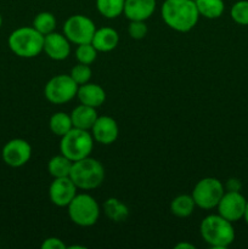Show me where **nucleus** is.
Returning a JSON list of instances; mask_svg holds the SVG:
<instances>
[{
    "mask_svg": "<svg viewBox=\"0 0 248 249\" xmlns=\"http://www.w3.org/2000/svg\"><path fill=\"white\" fill-rule=\"evenodd\" d=\"M160 15L169 28L181 33L194 29L199 18L195 0H164Z\"/></svg>",
    "mask_w": 248,
    "mask_h": 249,
    "instance_id": "nucleus-1",
    "label": "nucleus"
},
{
    "mask_svg": "<svg viewBox=\"0 0 248 249\" xmlns=\"http://www.w3.org/2000/svg\"><path fill=\"white\" fill-rule=\"evenodd\" d=\"M199 232L204 242L216 249L228 248L236 237L232 223L219 214L206 216L199 225Z\"/></svg>",
    "mask_w": 248,
    "mask_h": 249,
    "instance_id": "nucleus-2",
    "label": "nucleus"
},
{
    "mask_svg": "<svg viewBox=\"0 0 248 249\" xmlns=\"http://www.w3.org/2000/svg\"><path fill=\"white\" fill-rule=\"evenodd\" d=\"M7 44L12 53L22 58H33L43 51L44 36L33 26L19 27L10 34Z\"/></svg>",
    "mask_w": 248,
    "mask_h": 249,
    "instance_id": "nucleus-3",
    "label": "nucleus"
},
{
    "mask_svg": "<svg viewBox=\"0 0 248 249\" xmlns=\"http://www.w3.org/2000/svg\"><path fill=\"white\" fill-rule=\"evenodd\" d=\"M70 178L77 189L94 190L104 182L105 168L100 160L89 156L73 162Z\"/></svg>",
    "mask_w": 248,
    "mask_h": 249,
    "instance_id": "nucleus-4",
    "label": "nucleus"
},
{
    "mask_svg": "<svg viewBox=\"0 0 248 249\" xmlns=\"http://www.w3.org/2000/svg\"><path fill=\"white\" fill-rule=\"evenodd\" d=\"M94 138L90 130L72 128L67 134L61 136L60 152L72 162L89 157L94 148Z\"/></svg>",
    "mask_w": 248,
    "mask_h": 249,
    "instance_id": "nucleus-5",
    "label": "nucleus"
},
{
    "mask_svg": "<svg viewBox=\"0 0 248 249\" xmlns=\"http://www.w3.org/2000/svg\"><path fill=\"white\" fill-rule=\"evenodd\" d=\"M68 216L75 225L88 228L97 223L100 206L96 199L88 194H77L67 206Z\"/></svg>",
    "mask_w": 248,
    "mask_h": 249,
    "instance_id": "nucleus-6",
    "label": "nucleus"
},
{
    "mask_svg": "<svg viewBox=\"0 0 248 249\" xmlns=\"http://www.w3.org/2000/svg\"><path fill=\"white\" fill-rule=\"evenodd\" d=\"M225 194L224 184L216 178H203L195 185L192 190V198L196 207L202 209L216 208L219 201Z\"/></svg>",
    "mask_w": 248,
    "mask_h": 249,
    "instance_id": "nucleus-7",
    "label": "nucleus"
},
{
    "mask_svg": "<svg viewBox=\"0 0 248 249\" xmlns=\"http://www.w3.org/2000/svg\"><path fill=\"white\" fill-rule=\"evenodd\" d=\"M79 85L70 74H58L51 78L44 88L46 100L53 105H63L77 96Z\"/></svg>",
    "mask_w": 248,
    "mask_h": 249,
    "instance_id": "nucleus-8",
    "label": "nucleus"
},
{
    "mask_svg": "<svg viewBox=\"0 0 248 249\" xmlns=\"http://www.w3.org/2000/svg\"><path fill=\"white\" fill-rule=\"evenodd\" d=\"M63 34L71 43L75 45L91 43L92 36L96 31L94 21L84 15H72L63 23Z\"/></svg>",
    "mask_w": 248,
    "mask_h": 249,
    "instance_id": "nucleus-9",
    "label": "nucleus"
},
{
    "mask_svg": "<svg viewBox=\"0 0 248 249\" xmlns=\"http://www.w3.org/2000/svg\"><path fill=\"white\" fill-rule=\"evenodd\" d=\"M247 199L241 194V191H225L216 206V209L219 215L233 224L243 219Z\"/></svg>",
    "mask_w": 248,
    "mask_h": 249,
    "instance_id": "nucleus-10",
    "label": "nucleus"
},
{
    "mask_svg": "<svg viewBox=\"0 0 248 249\" xmlns=\"http://www.w3.org/2000/svg\"><path fill=\"white\" fill-rule=\"evenodd\" d=\"M2 160L12 168L27 164L32 157V146L23 139H12L2 147Z\"/></svg>",
    "mask_w": 248,
    "mask_h": 249,
    "instance_id": "nucleus-11",
    "label": "nucleus"
},
{
    "mask_svg": "<svg viewBox=\"0 0 248 249\" xmlns=\"http://www.w3.org/2000/svg\"><path fill=\"white\" fill-rule=\"evenodd\" d=\"M77 186L70 177L55 178L49 187V198L57 207H67L75 197Z\"/></svg>",
    "mask_w": 248,
    "mask_h": 249,
    "instance_id": "nucleus-12",
    "label": "nucleus"
},
{
    "mask_svg": "<svg viewBox=\"0 0 248 249\" xmlns=\"http://www.w3.org/2000/svg\"><path fill=\"white\" fill-rule=\"evenodd\" d=\"M92 138L101 145H112L118 139L119 128L116 119L109 116H99L90 129Z\"/></svg>",
    "mask_w": 248,
    "mask_h": 249,
    "instance_id": "nucleus-13",
    "label": "nucleus"
},
{
    "mask_svg": "<svg viewBox=\"0 0 248 249\" xmlns=\"http://www.w3.org/2000/svg\"><path fill=\"white\" fill-rule=\"evenodd\" d=\"M43 51L51 60H66L71 53V41L66 38L63 33L53 32L44 36Z\"/></svg>",
    "mask_w": 248,
    "mask_h": 249,
    "instance_id": "nucleus-14",
    "label": "nucleus"
},
{
    "mask_svg": "<svg viewBox=\"0 0 248 249\" xmlns=\"http://www.w3.org/2000/svg\"><path fill=\"white\" fill-rule=\"evenodd\" d=\"M156 6V0H125L123 14L129 21H146L152 16Z\"/></svg>",
    "mask_w": 248,
    "mask_h": 249,
    "instance_id": "nucleus-15",
    "label": "nucleus"
},
{
    "mask_svg": "<svg viewBox=\"0 0 248 249\" xmlns=\"http://www.w3.org/2000/svg\"><path fill=\"white\" fill-rule=\"evenodd\" d=\"M77 97L80 104L97 108L106 101V91L101 85L88 82L78 87Z\"/></svg>",
    "mask_w": 248,
    "mask_h": 249,
    "instance_id": "nucleus-16",
    "label": "nucleus"
},
{
    "mask_svg": "<svg viewBox=\"0 0 248 249\" xmlns=\"http://www.w3.org/2000/svg\"><path fill=\"white\" fill-rule=\"evenodd\" d=\"M118 43V32L111 27L96 28L91 39V44L99 53H109L117 48Z\"/></svg>",
    "mask_w": 248,
    "mask_h": 249,
    "instance_id": "nucleus-17",
    "label": "nucleus"
},
{
    "mask_svg": "<svg viewBox=\"0 0 248 249\" xmlns=\"http://www.w3.org/2000/svg\"><path fill=\"white\" fill-rule=\"evenodd\" d=\"M97 117L99 114H97L95 107H90L83 104L78 105L71 113L73 128L84 129V130H90L92 128Z\"/></svg>",
    "mask_w": 248,
    "mask_h": 249,
    "instance_id": "nucleus-18",
    "label": "nucleus"
},
{
    "mask_svg": "<svg viewBox=\"0 0 248 249\" xmlns=\"http://www.w3.org/2000/svg\"><path fill=\"white\" fill-rule=\"evenodd\" d=\"M199 16L207 19H216L225 11L224 0H195Z\"/></svg>",
    "mask_w": 248,
    "mask_h": 249,
    "instance_id": "nucleus-19",
    "label": "nucleus"
},
{
    "mask_svg": "<svg viewBox=\"0 0 248 249\" xmlns=\"http://www.w3.org/2000/svg\"><path fill=\"white\" fill-rule=\"evenodd\" d=\"M104 211L107 218L109 220L114 221V223H122L125 221L129 216V209L125 204L118 198H111L106 199L104 203Z\"/></svg>",
    "mask_w": 248,
    "mask_h": 249,
    "instance_id": "nucleus-20",
    "label": "nucleus"
},
{
    "mask_svg": "<svg viewBox=\"0 0 248 249\" xmlns=\"http://www.w3.org/2000/svg\"><path fill=\"white\" fill-rule=\"evenodd\" d=\"M196 208L191 195H179L170 202V212L177 218H187L194 213Z\"/></svg>",
    "mask_w": 248,
    "mask_h": 249,
    "instance_id": "nucleus-21",
    "label": "nucleus"
},
{
    "mask_svg": "<svg viewBox=\"0 0 248 249\" xmlns=\"http://www.w3.org/2000/svg\"><path fill=\"white\" fill-rule=\"evenodd\" d=\"M73 162L63 156L62 153L57 156H53L48 163V170L51 177L55 178H66L70 177L71 169H72Z\"/></svg>",
    "mask_w": 248,
    "mask_h": 249,
    "instance_id": "nucleus-22",
    "label": "nucleus"
},
{
    "mask_svg": "<svg viewBox=\"0 0 248 249\" xmlns=\"http://www.w3.org/2000/svg\"><path fill=\"white\" fill-rule=\"evenodd\" d=\"M49 126H50V130L53 135L61 138L73 128L71 114L65 113V112H56L50 117Z\"/></svg>",
    "mask_w": 248,
    "mask_h": 249,
    "instance_id": "nucleus-23",
    "label": "nucleus"
},
{
    "mask_svg": "<svg viewBox=\"0 0 248 249\" xmlns=\"http://www.w3.org/2000/svg\"><path fill=\"white\" fill-rule=\"evenodd\" d=\"M125 0H96V9L105 18H117L124 11Z\"/></svg>",
    "mask_w": 248,
    "mask_h": 249,
    "instance_id": "nucleus-24",
    "label": "nucleus"
},
{
    "mask_svg": "<svg viewBox=\"0 0 248 249\" xmlns=\"http://www.w3.org/2000/svg\"><path fill=\"white\" fill-rule=\"evenodd\" d=\"M56 17L53 16V14L49 11H43L39 12L38 15H35L33 19V24L32 26L41 33L43 36H46V34H50L53 32H55L56 28Z\"/></svg>",
    "mask_w": 248,
    "mask_h": 249,
    "instance_id": "nucleus-25",
    "label": "nucleus"
},
{
    "mask_svg": "<svg viewBox=\"0 0 248 249\" xmlns=\"http://www.w3.org/2000/svg\"><path fill=\"white\" fill-rule=\"evenodd\" d=\"M230 16L235 23L248 26V0H238L231 6Z\"/></svg>",
    "mask_w": 248,
    "mask_h": 249,
    "instance_id": "nucleus-26",
    "label": "nucleus"
},
{
    "mask_svg": "<svg viewBox=\"0 0 248 249\" xmlns=\"http://www.w3.org/2000/svg\"><path fill=\"white\" fill-rule=\"evenodd\" d=\"M97 53L99 51L94 48L91 43L80 44L75 49V58L79 63H84V65H91L97 57Z\"/></svg>",
    "mask_w": 248,
    "mask_h": 249,
    "instance_id": "nucleus-27",
    "label": "nucleus"
},
{
    "mask_svg": "<svg viewBox=\"0 0 248 249\" xmlns=\"http://www.w3.org/2000/svg\"><path fill=\"white\" fill-rule=\"evenodd\" d=\"M91 68L90 65H84V63H79L75 65L74 67H72L71 70L70 75L72 77V79L77 83L78 85H83L85 83L90 82V78H91Z\"/></svg>",
    "mask_w": 248,
    "mask_h": 249,
    "instance_id": "nucleus-28",
    "label": "nucleus"
},
{
    "mask_svg": "<svg viewBox=\"0 0 248 249\" xmlns=\"http://www.w3.org/2000/svg\"><path fill=\"white\" fill-rule=\"evenodd\" d=\"M148 28L146 26L145 21H130L128 27V33L130 38L135 40H141L147 36Z\"/></svg>",
    "mask_w": 248,
    "mask_h": 249,
    "instance_id": "nucleus-29",
    "label": "nucleus"
},
{
    "mask_svg": "<svg viewBox=\"0 0 248 249\" xmlns=\"http://www.w3.org/2000/svg\"><path fill=\"white\" fill-rule=\"evenodd\" d=\"M67 246L57 237H48L41 243V249H66Z\"/></svg>",
    "mask_w": 248,
    "mask_h": 249,
    "instance_id": "nucleus-30",
    "label": "nucleus"
},
{
    "mask_svg": "<svg viewBox=\"0 0 248 249\" xmlns=\"http://www.w3.org/2000/svg\"><path fill=\"white\" fill-rule=\"evenodd\" d=\"M224 187H225V191H241L242 184L236 178H231V179L226 181V185H224Z\"/></svg>",
    "mask_w": 248,
    "mask_h": 249,
    "instance_id": "nucleus-31",
    "label": "nucleus"
},
{
    "mask_svg": "<svg viewBox=\"0 0 248 249\" xmlns=\"http://www.w3.org/2000/svg\"><path fill=\"white\" fill-rule=\"evenodd\" d=\"M195 247L192 243H186V242H181V243H177L175 246V249H195Z\"/></svg>",
    "mask_w": 248,
    "mask_h": 249,
    "instance_id": "nucleus-32",
    "label": "nucleus"
},
{
    "mask_svg": "<svg viewBox=\"0 0 248 249\" xmlns=\"http://www.w3.org/2000/svg\"><path fill=\"white\" fill-rule=\"evenodd\" d=\"M243 219H245V221L248 225V199H247V204H246V211H245V215H243Z\"/></svg>",
    "mask_w": 248,
    "mask_h": 249,
    "instance_id": "nucleus-33",
    "label": "nucleus"
},
{
    "mask_svg": "<svg viewBox=\"0 0 248 249\" xmlns=\"http://www.w3.org/2000/svg\"><path fill=\"white\" fill-rule=\"evenodd\" d=\"M1 24H2V17L1 15H0V27H1Z\"/></svg>",
    "mask_w": 248,
    "mask_h": 249,
    "instance_id": "nucleus-34",
    "label": "nucleus"
}]
</instances>
